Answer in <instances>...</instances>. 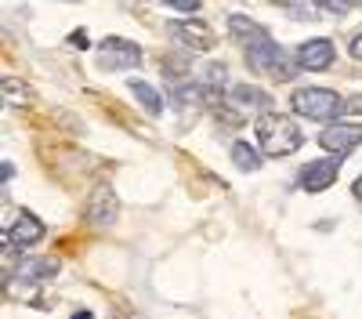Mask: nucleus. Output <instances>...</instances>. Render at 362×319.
<instances>
[{"mask_svg": "<svg viewBox=\"0 0 362 319\" xmlns=\"http://www.w3.org/2000/svg\"><path fill=\"white\" fill-rule=\"evenodd\" d=\"M254 134H257L261 153L272 156V160H276V156H290V153H297L300 145H305V134H300L297 120H290L286 112H261Z\"/></svg>", "mask_w": 362, "mask_h": 319, "instance_id": "f257e3e1", "label": "nucleus"}, {"mask_svg": "<svg viewBox=\"0 0 362 319\" xmlns=\"http://www.w3.org/2000/svg\"><path fill=\"white\" fill-rule=\"evenodd\" d=\"M243 58H247V66L250 73H261V76H272V80H293L297 73V58H290V51L283 44H276L268 33L243 44Z\"/></svg>", "mask_w": 362, "mask_h": 319, "instance_id": "f03ea898", "label": "nucleus"}, {"mask_svg": "<svg viewBox=\"0 0 362 319\" xmlns=\"http://www.w3.org/2000/svg\"><path fill=\"white\" fill-rule=\"evenodd\" d=\"M290 109L297 116H305V120L329 124L348 109V102L337 91H329V87H297V91L290 95Z\"/></svg>", "mask_w": 362, "mask_h": 319, "instance_id": "7ed1b4c3", "label": "nucleus"}, {"mask_svg": "<svg viewBox=\"0 0 362 319\" xmlns=\"http://www.w3.org/2000/svg\"><path fill=\"white\" fill-rule=\"evenodd\" d=\"M141 47L134 44V40H127V37H105L102 44H98V66L102 69H116V73H124V69H138L141 66Z\"/></svg>", "mask_w": 362, "mask_h": 319, "instance_id": "20e7f679", "label": "nucleus"}, {"mask_svg": "<svg viewBox=\"0 0 362 319\" xmlns=\"http://www.w3.org/2000/svg\"><path fill=\"white\" fill-rule=\"evenodd\" d=\"M315 141H319V149L329 153V156H348L351 149H358V145H362V124H351V120L326 124Z\"/></svg>", "mask_w": 362, "mask_h": 319, "instance_id": "39448f33", "label": "nucleus"}, {"mask_svg": "<svg viewBox=\"0 0 362 319\" xmlns=\"http://www.w3.org/2000/svg\"><path fill=\"white\" fill-rule=\"evenodd\" d=\"M337 174H341V160H337V156H329V160H312V163L300 167L297 189H305V192H326V189H334Z\"/></svg>", "mask_w": 362, "mask_h": 319, "instance_id": "423d86ee", "label": "nucleus"}, {"mask_svg": "<svg viewBox=\"0 0 362 319\" xmlns=\"http://www.w3.org/2000/svg\"><path fill=\"white\" fill-rule=\"evenodd\" d=\"M170 33L177 37L181 47L189 51H214V29H210L203 18H174L170 22Z\"/></svg>", "mask_w": 362, "mask_h": 319, "instance_id": "0eeeda50", "label": "nucleus"}, {"mask_svg": "<svg viewBox=\"0 0 362 319\" xmlns=\"http://www.w3.org/2000/svg\"><path fill=\"white\" fill-rule=\"evenodd\" d=\"M44 221L37 218V214H29V211H22L18 218H8V232H4V240H8V247L11 250H25V247H37L40 240H44Z\"/></svg>", "mask_w": 362, "mask_h": 319, "instance_id": "6e6552de", "label": "nucleus"}, {"mask_svg": "<svg viewBox=\"0 0 362 319\" xmlns=\"http://www.w3.org/2000/svg\"><path fill=\"white\" fill-rule=\"evenodd\" d=\"M293 58H297V66H300V69L322 73V69L334 66L337 47H334V40H329V37H312V40H305V44L293 51Z\"/></svg>", "mask_w": 362, "mask_h": 319, "instance_id": "1a4fd4ad", "label": "nucleus"}, {"mask_svg": "<svg viewBox=\"0 0 362 319\" xmlns=\"http://www.w3.org/2000/svg\"><path fill=\"white\" fill-rule=\"evenodd\" d=\"M116 218H119V199H116V192H112L109 185H98L95 192L87 196V221L98 225V228H105V225H112Z\"/></svg>", "mask_w": 362, "mask_h": 319, "instance_id": "9d476101", "label": "nucleus"}, {"mask_svg": "<svg viewBox=\"0 0 362 319\" xmlns=\"http://www.w3.org/2000/svg\"><path fill=\"white\" fill-rule=\"evenodd\" d=\"M235 109H261V112H272V98L264 87H257V83H232L228 87V95H225Z\"/></svg>", "mask_w": 362, "mask_h": 319, "instance_id": "9b49d317", "label": "nucleus"}, {"mask_svg": "<svg viewBox=\"0 0 362 319\" xmlns=\"http://www.w3.org/2000/svg\"><path fill=\"white\" fill-rule=\"evenodd\" d=\"M58 272H62L58 257H25L18 265V272H15V279H22V283H44V279H51Z\"/></svg>", "mask_w": 362, "mask_h": 319, "instance_id": "f8f14e48", "label": "nucleus"}, {"mask_svg": "<svg viewBox=\"0 0 362 319\" xmlns=\"http://www.w3.org/2000/svg\"><path fill=\"white\" fill-rule=\"evenodd\" d=\"M228 33L239 40V44H250V40H257V37H264L268 29L257 22V18H250V15H243V11H232L228 15Z\"/></svg>", "mask_w": 362, "mask_h": 319, "instance_id": "ddd939ff", "label": "nucleus"}, {"mask_svg": "<svg viewBox=\"0 0 362 319\" xmlns=\"http://www.w3.org/2000/svg\"><path fill=\"white\" fill-rule=\"evenodd\" d=\"M127 87H131V95L138 98V105H141L148 116H160V112H163V98H160V91H156L153 83H145V80L131 76V80H127Z\"/></svg>", "mask_w": 362, "mask_h": 319, "instance_id": "4468645a", "label": "nucleus"}, {"mask_svg": "<svg viewBox=\"0 0 362 319\" xmlns=\"http://www.w3.org/2000/svg\"><path fill=\"white\" fill-rule=\"evenodd\" d=\"M0 91H4V98H8L11 105H29V102H33L29 83L18 80V76H4V80H0Z\"/></svg>", "mask_w": 362, "mask_h": 319, "instance_id": "2eb2a0df", "label": "nucleus"}, {"mask_svg": "<svg viewBox=\"0 0 362 319\" xmlns=\"http://www.w3.org/2000/svg\"><path fill=\"white\" fill-rule=\"evenodd\" d=\"M232 163H235L239 170L254 174V170L261 167V153L254 149V145H247V141H232Z\"/></svg>", "mask_w": 362, "mask_h": 319, "instance_id": "dca6fc26", "label": "nucleus"}, {"mask_svg": "<svg viewBox=\"0 0 362 319\" xmlns=\"http://www.w3.org/2000/svg\"><path fill=\"white\" fill-rule=\"evenodd\" d=\"M163 73H167L170 83H174V80L181 83V80L189 76V58H181V54H177V58H163Z\"/></svg>", "mask_w": 362, "mask_h": 319, "instance_id": "f3484780", "label": "nucleus"}, {"mask_svg": "<svg viewBox=\"0 0 362 319\" xmlns=\"http://www.w3.org/2000/svg\"><path fill=\"white\" fill-rule=\"evenodd\" d=\"M286 11H293V18H300V22H308V18H315V0H286Z\"/></svg>", "mask_w": 362, "mask_h": 319, "instance_id": "a211bd4d", "label": "nucleus"}, {"mask_svg": "<svg viewBox=\"0 0 362 319\" xmlns=\"http://www.w3.org/2000/svg\"><path fill=\"white\" fill-rule=\"evenodd\" d=\"M355 0H315V8L326 11V15H348Z\"/></svg>", "mask_w": 362, "mask_h": 319, "instance_id": "6ab92c4d", "label": "nucleus"}, {"mask_svg": "<svg viewBox=\"0 0 362 319\" xmlns=\"http://www.w3.org/2000/svg\"><path fill=\"white\" fill-rule=\"evenodd\" d=\"M167 8H174V11H185V15H192V11H199V0H163Z\"/></svg>", "mask_w": 362, "mask_h": 319, "instance_id": "aec40b11", "label": "nucleus"}, {"mask_svg": "<svg viewBox=\"0 0 362 319\" xmlns=\"http://www.w3.org/2000/svg\"><path fill=\"white\" fill-rule=\"evenodd\" d=\"M69 44H73V47H87V44H90L87 29H73V33H69Z\"/></svg>", "mask_w": 362, "mask_h": 319, "instance_id": "412c9836", "label": "nucleus"}, {"mask_svg": "<svg viewBox=\"0 0 362 319\" xmlns=\"http://www.w3.org/2000/svg\"><path fill=\"white\" fill-rule=\"evenodd\" d=\"M348 54L362 62V33H355V37H351V44H348Z\"/></svg>", "mask_w": 362, "mask_h": 319, "instance_id": "4be33fe9", "label": "nucleus"}, {"mask_svg": "<svg viewBox=\"0 0 362 319\" xmlns=\"http://www.w3.org/2000/svg\"><path fill=\"white\" fill-rule=\"evenodd\" d=\"M348 112H362V95H351L348 98Z\"/></svg>", "mask_w": 362, "mask_h": 319, "instance_id": "5701e85b", "label": "nucleus"}, {"mask_svg": "<svg viewBox=\"0 0 362 319\" xmlns=\"http://www.w3.org/2000/svg\"><path fill=\"white\" fill-rule=\"evenodd\" d=\"M351 196H355V199H358V203H362V174H358V178H355V182H351Z\"/></svg>", "mask_w": 362, "mask_h": 319, "instance_id": "b1692460", "label": "nucleus"}, {"mask_svg": "<svg viewBox=\"0 0 362 319\" xmlns=\"http://www.w3.org/2000/svg\"><path fill=\"white\" fill-rule=\"evenodd\" d=\"M69 319H95V312H87V308H80V312H73Z\"/></svg>", "mask_w": 362, "mask_h": 319, "instance_id": "393cba45", "label": "nucleus"}, {"mask_svg": "<svg viewBox=\"0 0 362 319\" xmlns=\"http://www.w3.org/2000/svg\"><path fill=\"white\" fill-rule=\"evenodd\" d=\"M69 4H80V0H69Z\"/></svg>", "mask_w": 362, "mask_h": 319, "instance_id": "a878e982", "label": "nucleus"}, {"mask_svg": "<svg viewBox=\"0 0 362 319\" xmlns=\"http://www.w3.org/2000/svg\"><path fill=\"white\" fill-rule=\"evenodd\" d=\"M358 4H362V0H358Z\"/></svg>", "mask_w": 362, "mask_h": 319, "instance_id": "bb28decb", "label": "nucleus"}]
</instances>
